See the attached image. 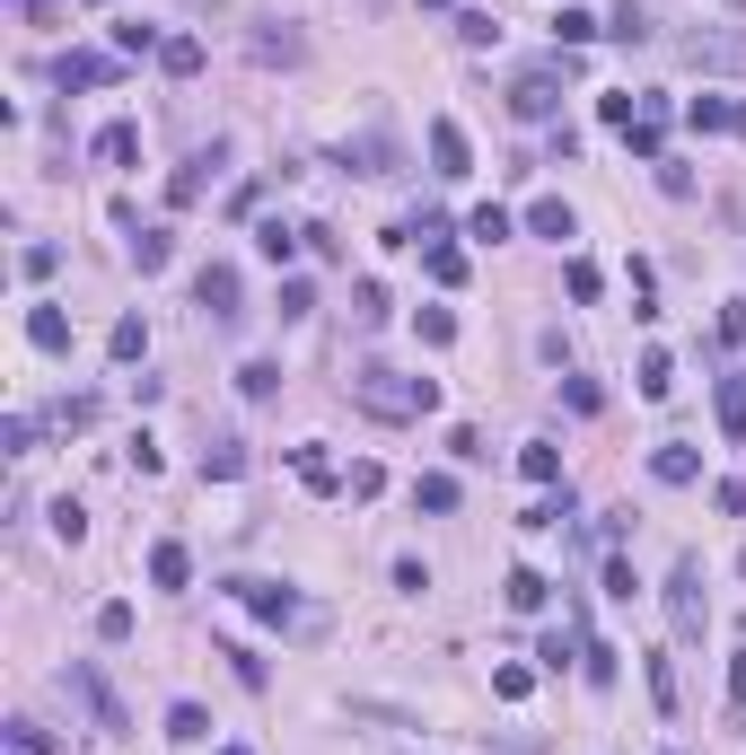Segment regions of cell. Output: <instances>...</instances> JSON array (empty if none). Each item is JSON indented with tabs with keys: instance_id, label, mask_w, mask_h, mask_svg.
I'll return each mask as SVG.
<instances>
[{
	"instance_id": "6da1fadb",
	"label": "cell",
	"mask_w": 746,
	"mask_h": 755,
	"mask_svg": "<svg viewBox=\"0 0 746 755\" xmlns=\"http://www.w3.org/2000/svg\"><path fill=\"white\" fill-rule=\"evenodd\" d=\"M352 395H361V413H377V422H422V413L439 404L431 377H404V370H361Z\"/></svg>"
},
{
	"instance_id": "7a4b0ae2",
	"label": "cell",
	"mask_w": 746,
	"mask_h": 755,
	"mask_svg": "<svg viewBox=\"0 0 746 755\" xmlns=\"http://www.w3.org/2000/svg\"><path fill=\"white\" fill-rule=\"evenodd\" d=\"M509 115H518V124H553V115H562V71H553V62H545V71H518V80H509Z\"/></svg>"
},
{
	"instance_id": "3957f363",
	"label": "cell",
	"mask_w": 746,
	"mask_h": 755,
	"mask_svg": "<svg viewBox=\"0 0 746 755\" xmlns=\"http://www.w3.org/2000/svg\"><path fill=\"white\" fill-rule=\"evenodd\" d=\"M667 616H676V632L685 641H703V554H676V580H667Z\"/></svg>"
},
{
	"instance_id": "277c9868",
	"label": "cell",
	"mask_w": 746,
	"mask_h": 755,
	"mask_svg": "<svg viewBox=\"0 0 746 755\" xmlns=\"http://www.w3.org/2000/svg\"><path fill=\"white\" fill-rule=\"evenodd\" d=\"M229 598H238V607H247L255 624H299V598H290V589H281V580H229Z\"/></svg>"
},
{
	"instance_id": "5b68a950",
	"label": "cell",
	"mask_w": 746,
	"mask_h": 755,
	"mask_svg": "<svg viewBox=\"0 0 746 755\" xmlns=\"http://www.w3.org/2000/svg\"><path fill=\"white\" fill-rule=\"evenodd\" d=\"M62 685H71L80 703H89V721H97V730H124V703H115V685H106V676H97L89 659H71V676H62Z\"/></svg>"
},
{
	"instance_id": "8992f818",
	"label": "cell",
	"mask_w": 746,
	"mask_h": 755,
	"mask_svg": "<svg viewBox=\"0 0 746 755\" xmlns=\"http://www.w3.org/2000/svg\"><path fill=\"white\" fill-rule=\"evenodd\" d=\"M194 299H203V317H211V325H238V263H203Z\"/></svg>"
},
{
	"instance_id": "52a82bcc",
	"label": "cell",
	"mask_w": 746,
	"mask_h": 755,
	"mask_svg": "<svg viewBox=\"0 0 746 755\" xmlns=\"http://www.w3.org/2000/svg\"><path fill=\"white\" fill-rule=\"evenodd\" d=\"M247 53L263 62V71H290V62H308V35H299V27H255Z\"/></svg>"
},
{
	"instance_id": "ba28073f",
	"label": "cell",
	"mask_w": 746,
	"mask_h": 755,
	"mask_svg": "<svg viewBox=\"0 0 746 755\" xmlns=\"http://www.w3.org/2000/svg\"><path fill=\"white\" fill-rule=\"evenodd\" d=\"M694 132H721V141H746V97H694L685 106Z\"/></svg>"
},
{
	"instance_id": "9c48e42d",
	"label": "cell",
	"mask_w": 746,
	"mask_h": 755,
	"mask_svg": "<svg viewBox=\"0 0 746 755\" xmlns=\"http://www.w3.org/2000/svg\"><path fill=\"white\" fill-rule=\"evenodd\" d=\"M685 62H694V71H746V35H703V27H694V35H685Z\"/></svg>"
},
{
	"instance_id": "30bf717a",
	"label": "cell",
	"mask_w": 746,
	"mask_h": 755,
	"mask_svg": "<svg viewBox=\"0 0 746 755\" xmlns=\"http://www.w3.org/2000/svg\"><path fill=\"white\" fill-rule=\"evenodd\" d=\"M466 167H475V149H466V132H457L448 115H439V124H431V176H448V185H457Z\"/></svg>"
},
{
	"instance_id": "8fae6325",
	"label": "cell",
	"mask_w": 746,
	"mask_h": 755,
	"mask_svg": "<svg viewBox=\"0 0 746 755\" xmlns=\"http://www.w3.org/2000/svg\"><path fill=\"white\" fill-rule=\"evenodd\" d=\"M115 71H124L115 53H62V62H53V80H62V89H106Z\"/></svg>"
},
{
	"instance_id": "7c38bea8",
	"label": "cell",
	"mask_w": 746,
	"mask_h": 755,
	"mask_svg": "<svg viewBox=\"0 0 746 755\" xmlns=\"http://www.w3.org/2000/svg\"><path fill=\"white\" fill-rule=\"evenodd\" d=\"M623 141H632V158H659V149H667V106H659V97H641V115L623 124Z\"/></svg>"
},
{
	"instance_id": "4fadbf2b",
	"label": "cell",
	"mask_w": 746,
	"mask_h": 755,
	"mask_svg": "<svg viewBox=\"0 0 746 755\" xmlns=\"http://www.w3.org/2000/svg\"><path fill=\"white\" fill-rule=\"evenodd\" d=\"M343 167H361V176H395V132H361L352 149H343Z\"/></svg>"
},
{
	"instance_id": "5bb4252c",
	"label": "cell",
	"mask_w": 746,
	"mask_h": 755,
	"mask_svg": "<svg viewBox=\"0 0 746 755\" xmlns=\"http://www.w3.org/2000/svg\"><path fill=\"white\" fill-rule=\"evenodd\" d=\"M220 158H229L220 141H211V149H194V167H176V185H167V203H203V185L220 176Z\"/></svg>"
},
{
	"instance_id": "9a60e30c",
	"label": "cell",
	"mask_w": 746,
	"mask_h": 755,
	"mask_svg": "<svg viewBox=\"0 0 746 755\" xmlns=\"http://www.w3.org/2000/svg\"><path fill=\"white\" fill-rule=\"evenodd\" d=\"M650 475H659V484H667V493H685V484H703V457H694V448H685V439H667V448H659V457H650Z\"/></svg>"
},
{
	"instance_id": "2e32d148",
	"label": "cell",
	"mask_w": 746,
	"mask_h": 755,
	"mask_svg": "<svg viewBox=\"0 0 746 755\" xmlns=\"http://www.w3.org/2000/svg\"><path fill=\"white\" fill-rule=\"evenodd\" d=\"M27 343L35 352H71V317L62 308H27Z\"/></svg>"
},
{
	"instance_id": "e0dca14e",
	"label": "cell",
	"mask_w": 746,
	"mask_h": 755,
	"mask_svg": "<svg viewBox=\"0 0 746 755\" xmlns=\"http://www.w3.org/2000/svg\"><path fill=\"white\" fill-rule=\"evenodd\" d=\"M149 580H158V589H185V580H194V554H185L176 536H167V545H149Z\"/></svg>"
},
{
	"instance_id": "ac0fdd59",
	"label": "cell",
	"mask_w": 746,
	"mask_h": 755,
	"mask_svg": "<svg viewBox=\"0 0 746 755\" xmlns=\"http://www.w3.org/2000/svg\"><path fill=\"white\" fill-rule=\"evenodd\" d=\"M712 404H721V431H729V439H746V370L721 377V386H712Z\"/></svg>"
},
{
	"instance_id": "d6986e66",
	"label": "cell",
	"mask_w": 746,
	"mask_h": 755,
	"mask_svg": "<svg viewBox=\"0 0 746 755\" xmlns=\"http://www.w3.org/2000/svg\"><path fill=\"white\" fill-rule=\"evenodd\" d=\"M158 71H167V80H194V71H203V35H167V44H158Z\"/></svg>"
},
{
	"instance_id": "ffe728a7",
	"label": "cell",
	"mask_w": 746,
	"mask_h": 755,
	"mask_svg": "<svg viewBox=\"0 0 746 755\" xmlns=\"http://www.w3.org/2000/svg\"><path fill=\"white\" fill-rule=\"evenodd\" d=\"M299 247H308L299 229H281V220H255V255H263V263H290Z\"/></svg>"
},
{
	"instance_id": "44dd1931",
	"label": "cell",
	"mask_w": 746,
	"mask_h": 755,
	"mask_svg": "<svg viewBox=\"0 0 746 755\" xmlns=\"http://www.w3.org/2000/svg\"><path fill=\"white\" fill-rule=\"evenodd\" d=\"M527 229L562 247V238H571V203H553V194H545V203H527Z\"/></svg>"
},
{
	"instance_id": "7402d4cb",
	"label": "cell",
	"mask_w": 746,
	"mask_h": 755,
	"mask_svg": "<svg viewBox=\"0 0 746 755\" xmlns=\"http://www.w3.org/2000/svg\"><path fill=\"white\" fill-rule=\"evenodd\" d=\"M229 475H247V448L238 439H211L203 448V484H229Z\"/></svg>"
},
{
	"instance_id": "603a6c76",
	"label": "cell",
	"mask_w": 746,
	"mask_h": 755,
	"mask_svg": "<svg viewBox=\"0 0 746 755\" xmlns=\"http://www.w3.org/2000/svg\"><path fill=\"white\" fill-rule=\"evenodd\" d=\"M518 475H527V484H553V475H562V448H553V439H527V448H518Z\"/></svg>"
},
{
	"instance_id": "cb8c5ba5",
	"label": "cell",
	"mask_w": 746,
	"mask_h": 755,
	"mask_svg": "<svg viewBox=\"0 0 746 755\" xmlns=\"http://www.w3.org/2000/svg\"><path fill=\"white\" fill-rule=\"evenodd\" d=\"M545 598H553V580H545V571H527V562H518V571H509V607H518V616H536V607H545Z\"/></svg>"
},
{
	"instance_id": "d4e9b609",
	"label": "cell",
	"mask_w": 746,
	"mask_h": 755,
	"mask_svg": "<svg viewBox=\"0 0 746 755\" xmlns=\"http://www.w3.org/2000/svg\"><path fill=\"white\" fill-rule=\"evenodd\" d=\"M97 158H106V167H132V158H141V124H106L97 132Z\"/></svg>"
},
{
	"instance_id": "484cf974",
	"label": "cell",
	"mask_w": 746,
	"mask_h": 755,
	"mask_svg": "<svg viewBox=\"0 0 746 755\" xmlns=\"http://www.w3.org/2000/svg\"><path fill=\"white\" fill-rule=\"evenodd\" d=\"M641 395H650V404L676 395V361H667V352H641Z\"/></svg>"
},
{
	"instance_id": "4316f807",
	"label": "cell",
	"mask_w": 746,
	"mask_h": 755,
	"mask_svg": "<svg viewBox=\"0 0 746 755\" xmlns=\"http://www.w3.org/2000/svg\"><path fill=\"white\" fill-rule=\"evenodd\" d=\"M238 395H247V404H272V395H281V370H272V361H247V370H238Z\"/></svg>"
},
{
	"instance_id": "83f0119b",
	"label": "cell",
	"mask_w": 746,
	"mask_h": 755,
	"mask_svg": "<svg viewBox=\"0 0 746 755\" xmlns=\"http://www.w3.org/2000/svg\"><path fill=\"white\" fill-rule=\"evenodd\" d=\"M562 290H571V299H580V308H589V299H598V290H607V272H598V263H589V255H571V272H562Z\"/></svg>"
},
{
	"instance_id": "f1b7e54d",
	"label": "cell",
	"mask_w": 746,
	"mask_h": 755,
	"mask_svg": "<svg viewBox=\"0 0 746 755\" xmlns=\"http://www.w3.org/2000/svg\"><path fill=\"white\" fill-rule=\"evenodd\" d=\"M299 475H308V493H343V475H334L325 448H299Z\"/></svg>"
},
{
	"instance_id": "f546056e",
	"label": "cell",
	"mask_w": 746,
	"mask_h": 755,
	"mask_svg": "<svg viewBox=\"0 0 746 755\" xmlns=\"http://www.w3.org/2000/svg\"><path fill=\"white\" fill-rule=\"evenodd\" d=\"M167 738H176V747H194V738H211V721H203V703H176V712H167Z\"/></svg>"
},
{
	"instance_id": "4dcf8cb0",
	"label": "cell",
	"mask_w": 746,
	"mask_h": 755,
	"mask_svg": "<svg viewBox=\"0 0 746 755\" xmlns=\"http://www.w3.org/2000/svg\"><path fill=\"white\" fill-rule=\"evenodd\" d=\"M431 281H439V290H457V281H466V247H448V238H439V247H431Z\"/></svg>"
},
{
	"instance_id": "1f68e13d",
	"label": "cell",
	"mask_w": 746,
	"mask_h": 755,
	"mask_svg": "<svg viewBox=\"0 0 746 755\" xmlns=\"http://www.w3.org/2000/svg\"><path fill=\"white\" fill-rule=\"evenodd\" d=\"M509 229H518V220H509V211H500V203H484V211H475V220H466V238H484V247H500V238H509Z\"/></svg>"
},
{
	"instance_id": "d6a6232c",
	"label": "cell",
	"mask_w": 746,
	"mask_h": 755,
	"mask_svg": "<svg viewBox=\"0 0 746 755\" xmlns=\"http://www.w3.org/2000/svg\"><path fill=\"white\" fill-rule=\"evenodd\" d=\"M167 229H141V238H132V263H141V272H167Z\"/></svg>"
},
{
	"instance_id": "836d02e7",
	"label": "cell",
	"mask_w": 746,
	"mask_h": 755,
	"mask_svg": "<svg viewBox=\"0 0 746 755\" xmlns=\"http://www.w3.org/2000/svg\"><path fill=\"white\" fill-rule=\"evenodd\" d=\"M413 509H457V475H422L413 484Z\"/></svg>"
},
{
	"instance_id": "e575fe53",
	"label": "cell",
	"mask_w": 746,
	"mask_h": 755,
	"mask_svg": "<svg viewBox=\"0 0 746 755\" xmlns=\"http://www.w3.org/2000/svg\"><path fill=\"white\" fill-rule=\"evenodd\" d=\"M493 694L500 703H527L536 694V668H493Z\"/></svg>"
},
{
	"instance_id": "d590c367",
	"label": "cell",
	"mask_w": 746,
	"mask_h": 755,
	"mask_svg": "<svg viewBox=\"0 0 746 755\" xmlns=\"http://www.w3.org/2000/svg\"><path fill=\"white\" fill-rule=\"evenodd\" d=\"M141 343H149V334H141V317H115V334H106V352H115V361H141Z\"/></svg>"
},
{
	"instance_id": "8d00e7d4",
	"label": "cell",
	"mask_w": 746,
	"mask_h": 755,
	"mask_svg": "<svg viewBox=\"0 0 746 755\" xmlns=\"http://www.w3.org/2000/svg\"><path fill=\"white\" fill-rule=\"evenodd\" d=\"M553 35H562V44H589V35H607V27H598L589 9H562V18H553Z\"/></svg>"
},
{
	"instance_id": "74e56055",
	"label": "cell",
	"mask_w": 746,
	"mask_h": 755,
	"mask_svg": "<svg viewBox=\"0 0 746 755\" xmlns=\"http://www.w3.org/2000/svg\"><path fill=\"white\" fill-rule=\"evenodd\" d=\"M422 343L448 352V343H457V317H448V308H422Z\"/></svg>"
},
{
	"instance_id": "f35d334b",
	"label": "cell",
	"mask_w": 746,
	"mask_h": 755,
	"mask_svg": "<svg viewBox=\"0 0 746 755\" xmlns=\"http://www.w3.org/2000/svg\"><path fill=\"white\" fill-rule=\"evenodd\" d=\"M158 44H167V35H149L141 18H132V27H115V53H124V62H132V53H158Z\"/></svg>"
},
{
	"instance_id": "ab89813d",
	"label": "cell",
	"mask_w": 746,
	"mask_h": 755,
	"mask_svg": "<svg viewBox=\"0 0 746 755\" xmlns=\"http://www.w3.org/2000/svg\"><path fill=\"white\" fill-rule=\"evenodd\" d=\"M9 755H53V738H44L35 721H9Z\"/></svg>"
},
{
	"instance_id": "60d3db41",
	"label": "cell",
	"mask_w": 746,
	"mask_h": 755,
	"mask_svg": "<svg viewBox=\"0 0 746 755\" xmlns=\"http://www.w3.org/2000/svg\"><path fill=\"white\" fill-rule=\"evenodd\" d=\"M97 641H132V607L115 598V607H97Z\"/></svg>"
},
{
	"instance_id": "b9f144b4",
	"label": "cell",
	"mask_w": 746,
	"mask_h": 755,
	"mask_svg": "<svg viewBox=\"0 0 746 755\" xmlns=\"http://www.w3.org/2000/svg\"><path fill=\"white\" fill-rule=\"evenodd\" d=\"M580 668H589V685H615V650H607V641H589V650H580Z\"/></svg>"
},
{
	"instance_id": "7bdbcfd3",
	"label": "cell",
	"mask_w": 746,
	"mask_h": 755,
	"mask_svg": "<svg viewBox=\"0 0 746 755\" xmlns=\"http://www.w3.org/2000/svg\"><path fill=\"white\" fill-rule=\"evenodd\" d=\"M457 35H466V44H493L500 18H493V9H466V18H457Z\"/></svg>"
},
{
	"instance_id": "ee69618b",
	"label": "cell",
	"mask_w": 746,
	"mask_h": 755,
	"mask_svg": "<svg viewBox=\"0 0 746 755\" xmlns=\"http://www.w3.org/2000/svg\"><path fill=\"white\" fill-rule=\"evenodd\" d=\"M308 308H317V290H308V281L290 272V281H281V317H308Z\"/></svg>"
},
{
	"instance_id": "f6af8a7d",
	"label": "cell",
	"mask_w": 746,
	"mask_h": 755,
	"mask_svg": "<svg viewBox=\"0 0 746 755\" xmlns=\"http://www.w3.org/2000/svg\"><path fill=\"white\" fill-rule=\"evenodd\" d=\"M27 439H35V422H27V413H9V422H0V448H9V457H27Z\"/></svg>"
},
{
	"instance_id": "bcb514c9",
	"label": "cell",
	"mask_w": 746,
	"mask_h": 755,
	"mask_svg": "<svg viewBox=\"0 0 746 755\" xmlns=\"http://www.w3.org/2000/svg\"><path fill=\"white\" fill-rule=\"evenodd\" d=\"M650 694H659V712H676V668L667 659H650Z\"/></svg>"
},
{
	"instance_id": "7dc6e473",
	"label": "cell",
	"mask_w": 746,
	"mask_h": 755,
	"mask_svg": "<svg viewBox=\"0 0 746 755\" xmlns=\"http://www.w3.org/2000/svg\"><path fill=\"white\" fill-rule=\"evenodd\" d=\"M712 501L729 509V518H746V484H738V475H729V484H721V493H712Z\"/></svg>"
},
{
	"instance_id": "c3c4849f",
	"label": "cell",
	"mask_w": 746,
	"mask_h": 755,
	"mask_svg": "<svg viewBox=\"0 0 746 755\" xmlns=\"http://www.w3.org/2000/svg\"><path fill=\"white\" fill-rule=\"evenodd\" d=\"M18 9H27L35 27H62V0H18Z\"/></svg>"
},
{
	"instance_id": "681fc988",
	"label": "cell",
	"mask_w": 746,
	"mask_h": 755,
	"mask_svg": "<svg viewBox=\"0 0 746 755\" xmlns=\"http://www.w3.org/2000/svg\"><path fill=\"white\" fill-rule=\"evenodd\" d=\"M729 703L746 712V650H738V668H729Z\"/></svg>"
},
{
	"instance_id": "f907efd6",
	"label": "cell",
	"mask_w": 746,
	"mask_h": 755,
	"mask_svg": "<svg viewBox=\"0 0 746 755\" xmlns=\"http://www.w3.org/2000/svg\"><path fill=\"white\" fill-rule=\"evenodd\" d=\"M220 755H255V747H220Z\"/></svg>"
},
{
	"instance_id": "816d5d0a",
	"label": "cell",
	"mask_w": 746,
	"mask_h": 755,
	"mask_svg": "<svg viewBox=\"0 0 746 755\" xmlns=\"http://www.w3.org/2000/svg\"><path fill=\"white\" fill-rule=\"evenodd\" d=\"M422 9H448V0H422Z\"/></svg>"
},
{
	"instance_id": "f5cc1de1",
	"label": "cell",
	"mask_w": 746,
	"mask_h": 755,
	"mask_svg": "<svg viewBox=\"0 0 746 755\" xmlns=\"http://www.w3.org/2000/svg\"><path fill=\"white\" fill-rule=\"evenodd\" d=\"M194 9H220V0H194Z\"/></svg>"
},
{
	"instance_id": "db71d44e",
	"label": "cell",
	"mask_w": 746,
	"mask_h": 755,
	"mask_svg": "<svg viewBox=\"0 0 746 755\" xmlns=\"http://www.w3.org/2000/svg\"><path fill=\"white\" fill-rule=\"evenodd\" d=\"M89 9H106V0H89Z\"/></svg>"
},
{
	"instance_id": "11a10c76",
	"label": "cell",
	"mask_w": 746,
	"mask_h": 755,
	"mask_svg": "<svg viewBox=\"0 0 746 755\" xmlns=\"http://www.w3.org/2000/svg\"><path fill=\"white\" fill-rule=\"evenodd\" d=\"M729 9H746V0H729Z\"/></svg>"
}]
</instances>
